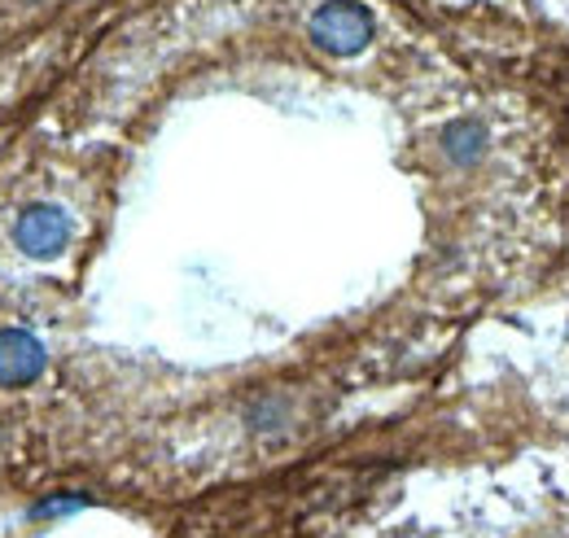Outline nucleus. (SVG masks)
I'll return each mask as SVG.
<instances>
[{"instance_id":"nucleus-4","label":"nucleus","mask_w":569,"mask_h":538,"mask_svg":"<svg viewBox=\"0 0 569 538\" xmlns=\"http://www.w3.org/2000/svg\"><path fill=\"white\" fill-rule=\"evenodd\" d=\"M442 145H447V153H451L456 162H473L478 149H482V128H478V123H456V128H447Z\"/></svg>"},{"instance_id":"nucleus-2","label":"nucleus","mask_w":569,"mask_h":538,"mask_svg":"<svg viewBox=\"0 0 569 538\" xmlns=\"http://www.w3.org/2000/svg\"><path fill=\"white\" fill-rule=\"evenodd\" d=\"M13 241L31 259H58L67 250V241H71V219H67V210H58L49 202L27 206L18 215V223H13Z\"/></svg>"},{"instance_id":"nucleus-1","label":"nucleus","mask_w":569,"mask_h":538,"mask_svg":"<svg viewBox=\"0 0 569 538\" xmlns=\"http://www.w3.org/2000/svg\"><path fill=\"white\" fill-rule=\"evenodd\" d=\"M311 40L333 58H356L372 40V13L359 0H325L311 13Z\"/></svg>"},{"instance_id":"nucleus-3","label":"nucleus","mask_w":569,"mask_h":538,"mask_svg":"<svg viewBox=\"0 0 569 538\" xmlns=\"http://www.w3.org/2000/svg\"><path fill=\"white\" fill-rule=\"evenodd\" d=\"M44 372V346L27 329H0V386H31Z\"/></svg>"},{"instance_id":"nucleus-5","label":"nucleus","mask_w":569,"mask_h":538,"mask_svg":"<svg viewBox=\"0 0 569 538\" xmlns=\"http://www.w3.org/2000/svg\"><path fill=\"white\" fill-rule=\"evenodd\" d=\"M79 504H88V499H53V504H44V508H36V517H49V512H71Z\"/></svg>"}]
</instances>
